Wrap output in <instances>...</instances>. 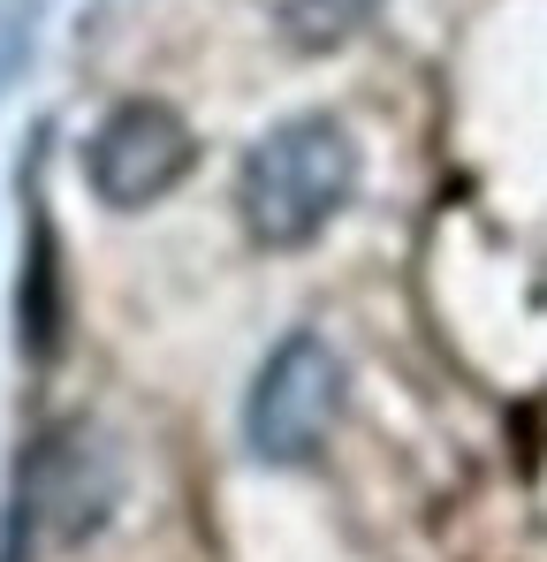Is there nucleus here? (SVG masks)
Here are the masks:
<instances>
[{"label": "nucleus", "mask_w": 547, "mask_h": 562, "mask_svg": "<svg viewBox=\"0 0 547 562\" xmlns=\"http://www.w3.org/2000/svg\"><path fill=\"white\" fill-rule=\"evenodd\" d=\"M358 190V145L335 114H289L244 153L236 213L267 251H304Z\"/></svg>", "instance_id": "1"}, {"label": "nucleus", "mask_w": 547, "mask_h": 562, "mask_svg": "<svg viewBox=\"0 0 547 562\" xmlns=\"http://www.w3.org/2000/svg\"><path fill=\"white\" fill-rule=\"evenodd\" d=\"M335 418H343V358H335V342L312 335V327H289L267 350V366L252 373V395H244L252 457L259 464H304V457H320Z\"/></svg>", "instance_id": "2"}, {"label": "nucleus", "mask_w": 547, "mask_h": 562, "mask_svg": "<svg viewBox=\"0 0 547 562\" xmlns=\"http://www.w3.org/2000/svg\"><path fill=\"white\" fill-rule=\"evenodd\" d=\"M198 168V137L168 99H122L85 137V183L114 213H145Z\"/></svg>", "instance_id": "3"}, {"label": "nucleus", "mask_w": 547, "mask_h": 562, "mask_svg": "<svg viewBox=\"0 0 547 562\" xmlns=\"http://www.w3.org/2000/svg\"><path fill=\"white\" fill-rule=\"evenodd\" d=\"M31 509H46V525L62 532V540H85L107 525V509H114V457H107V441L91 434V426H62L38 457H31V479L15 486Z\"/></svg>", "instance_id": "4"}, {"label": "nucleus", "mask_w": 547, "mask_h": 562, "mask_svg": "<svg viewBox=\"0 0 547 562\" xmlns=\"http://www.w3.org/2000/svg\"><path fill=\"white\" fill-rule=\"evenodd\" d=\"M15 319H23V350L31 358H54L62 304H54V236H46V213H31V281L15 289Z\"/></svg>", "instance_id": "5"}, {"label": "nucleus", "mask_w": 547, "mask_h": 562, "mask_svg": "<svg viewBox=\"0 0 547 562\" xmlns=\"http://www.w3.org/2000/svg\"><path fill=\"white\" fill-rule=\"evenodd\" d=\"M372 8H380V0H289V8H281V38H289V46H304V54L343 46L350 31L372 23Z\"/></svg>", "instance_id": "6"}]
</instances>
